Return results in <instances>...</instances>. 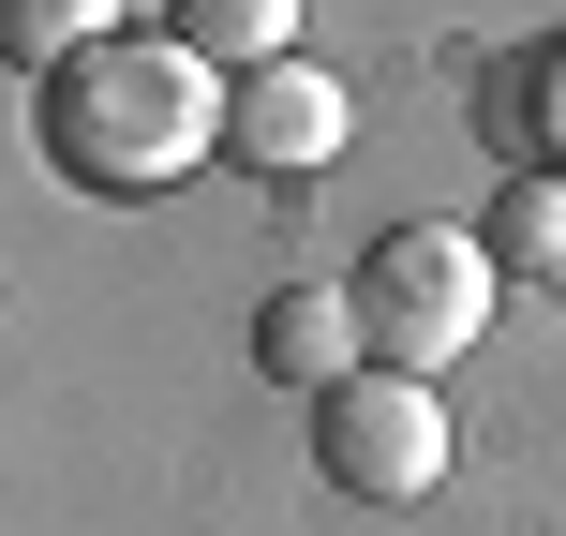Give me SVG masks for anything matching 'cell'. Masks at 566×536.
I'll list each match as a JSON object with an SVG mask.
<instances>
[{"instance_id": "cell-6", "label": "cell", "mask_w": 566, "mask_h": 536, "mask_svg": "<svg viewBox=\"0 0 566 536\" xmlns=\"http://www.w3.org/2000/svg\"><path fill=\"white\" fill-rule=\"evenodd\" d=\"M165 45H195L209 75H269L298 45V0H165Z\"/></svg>"}, {"instance_id": "cell-2", "label": "cell", "mask_w": 566, "mask_h": 536, "mask_svg": "<svg viewBox=\"0 0 566 536\" xmlns=\"http://www.w3.org/2000/svg\"><path fill=\"white\" fill-rule=\"evenodd\" d=\"M492 239L478 224H388L358 254V328H373V358L388 372H448L462 343L492 328Z\"/></svg>"}, {"instance_id": "cell-1", "label": "cell", "mask_w": 566, "mask_h": 536, "mask_svg": "<svg viewBox=\"0 0 566 536\" xmlns=\"http://www.w3.org/2000/svg\"><path fill=\"white\" fill-rule=\"evenodd\" d=\"M30 119H45V165L75 179V195H179V179L224 149V90H209V60L165 45V30H105L90 60H60V75L30 90Z\"/></svg>"}, {"instance_id": "cell-4", "label": "cell", "mask_w": 566, "mask_h": 536, "mask_svg": "<svg viewBox=\"0 0 566 536\" xmlns=\"http://www.w3.org/2000/svg\"><path fill=\"white\" fill-rule=\"evenodd\" d=\"M343 135H358V105H343V75H313V60H269V75L224 90V165H254V179H313Z\"/></svg>"}, {"instance_id": "cell-7", "label": "cell", "mask_w": 566, "mask_h": 536, "mask_svg": "<svg viewBox=\"0 0 566 536\" xmlns=\"http://www.w3.org/2000/svg\"><path fill=\"white\" fill-rule=\"evenodd\" d=\"M492 269H537V283H566V179H522L507 209H492Z\"/></svg>"}, {"instance_id": "cell-3", "label": "cell", "mask_w": 566, "mask_h": 536, "mask_svg": "<svg viewBox=\"0 0 566 536\" xmlns=\"http://www.w3.org/2000/svg\"><path fill=\"white\" fill-rule=\"evenodd\" d=\"M313 462H328V492H358V507H418V492H448V388L432 372H343L328 402H313Z\"/></svg>"}, {"instance_id": "cell-8", "label": "cell", "mask_w": 566, "mask_h": 536, "mask_svg": "<svg viewBox=\"0 0 566 536\" xmlns=\"http://www.w3.org/2000/svg\"><path fill=\"white\" fill-rule=\"evenodd\" d=\"M105 45V0H15V60L30 75H60V60H90Z\"/></svg>"}, {"instance_id": "cell-5", "label": "cell", "mask_w": 566, "mask_h": 536, "mask_svg": "<svg viewBox=\"0 0 566 536\" xmlns=\"http://www.w3.org/2000/svg\"><path fill=\"white\" fill-rule=\"evenodd\" d=\"M254 372H269V388H313V402H328L343 372H373L358 283H283V298L254 313Z\"/></svg>"}]
</instances>
